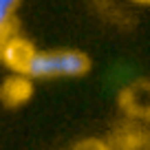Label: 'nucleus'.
Instances as JSON below:
<instances>
[{"label":"nucleus","instance_id":"obj_8","mask_svg":"<svg viewBox=\"0 0 150 150\" xmlns=\"http://www.w3.org/2000/svg\"><path fill=\"white\" fill-rule=\"evenodd\" d=\"M2 42H5V40H0V44H2Z\"/></svg>","mask_w":150,"mask_h":150},{"label":"nucleus","instance_id":"obj_5","mask_svg":"<svg viewBox=\"0 0 150 150\" xmlns=\"http://www.w3.org/2000/svg\"><path fill=\"white\" fill-rule=\"evenodd\" d=\"M22 0H0V40H7L11 35V22H13V13Z\"/></svg>","mask_w":150,"mask_h":150},{"label":"nucleus","instance_id":"obj_1","mask_svg":"<svg viewBox=\"0 0 150 150\" xmlns=\"http://www.w3.org/2000/svg\"><path fill=\"white\" fill-rule=\"evenodd\" d=\"M91 57L77 49H51L35 51L29 62V80H55V77H82L91 71Z\"/></svg>","mask_w":150,"mask_h":150},{"label":"nucleus","instance_id":"obj_6","mask_svg":"<svg viewBox=\"0 0 150 150\" xmlns=\"http://www.w3.org/2000/svg\"><path fill=\"white\" fill-rule=\"evenodd\" d=\"M71 150H110V144L97 137H88V139H82L73 146Z\"/></svg>","mask_w":150,"mask_h":150},{"label":"nucleus","instance_id":"obj_2","mask_svg":"<svg viewBox=\"0 0 150 150\" xmlns=\"http://www.w3.org/2000/svg\"><path fill=\"white\" fill-rule=\"evenodd\" d=\"M119 106L124 108L126 115L150 124V82L148 80L130 82L119 93Z\"/></svg>","mask_w":150,"mask_h":150},{"label":"nucleus","instance_id":"obj_3","mask_svg":"<svg viewBox=\"0 0 150 150\" xmlns=\"http://www.w3.org/2000/svg\"><path fill=\"white\" fill-rule=\"evenodd\" d=\"M33 53H35V47H33L29 40H24V38L9 35L5 42L0 44V60L18 75H24Z\"/></svg>","mask_w":150,"mask_h":150},{"label":"nucleus","instance_id":"obj_4","mask_svg":"<svg viewBox=\"0 0 150 150\" xmlns=\"http://www.w3.org/2000/svg\"><path fill=\"white\" fill-rule=\"evenodd\" d=\"M33 95V84L27 75H18L13 73L11 77H7L0 86V102L5 106L13 108V106H22L31 99Z\"/></svg>","mask_w":150,"mask_h":150},{"label":"nucleus","instance_id":"obj_7","mask_svg":"<svg viewBox=\"0 0 150 150\" xmlns=\"http://www.w3.org/2000/svg\"><path fill=\"white\" fill-rule=\"evenodd\" d=\"M135 5H150V0H132Z\"/></svg>","mask_w":150,"mask_h":150}]
</instances>
